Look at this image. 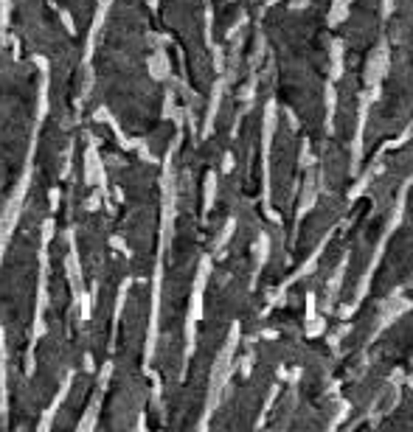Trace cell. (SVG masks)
I'll return each instance as SVG.
<instances>
[{
	"label": "cell",
	"mask_w": 413,
	"mask_h": 432,
	"mask_svg": "<svg viewBox=\"0 0 413 432\" xmlns=\"http://www.w3.org/2000/svg\"><path fill=\"white\" fill-rule=\"evenodd\" d=\"M54 236V219L43 224V253H40V281H37V309H34V331L28 343V365L26 373H34V348L37 340L45 334V306H48V241Z\"/></svg>",
	"instance_id": "obj_1"
},
{
	"label": "cell",
	"mask_w": 413,
	"mask_h": 432,
	"mask_svg": "<svg viewBox=\"0 0 413 432\" xmlns=\"http://www.w3.org/2000/svg\"><path fill=\"white\" fill-rule=\"evenodd\" d=\"M34 149H37V144L31 141V146H28L26 174H23V180L17 183L14 194L9 197V203H6V208H3V214H0V258H3V250H6V244H9V239H11L14 227H17V219H20V214H23V200H26L28 186H31V160H34Z\"/></svg>",
	"instance_id": "obj_2"
},
{
	"label": "cell",
	"mask_w": 413,
	"mask_h": 432,
	"mask_svg": "<svg viewBox=\"0 0 413 432\" xmlns=\"http://www.w3.org/2000/svg\"><path fill=\"white\" fill-rule=\"evenodd\" d=\"M84 183L93 188H98L104 197H107V174H104V163H101V157H98V149L96 144L87 146V152H84Z\"/></svg>",
	"instance_id": "obj_3"
},
{
	"label": "cell",
	"mask_w": 413,
	"mask_h": 432,
	"mask_svg": "<svg viewBox=\"0 0 413 432\" xmlns=\"http://www.w3.org/2000/svg\"><path fill=\"white\" fill-rule=\"evenodd\" d=\"M110 3H113V0H98V6H96V17H93V23H90L87 45H84V62H90V57H93V51H96V40H98V34H101V25H104V17H107Z\"/></svg>",
	"instance_id": "obj_4"
},
{
	"label": "cell",
	"mask_w": 413,
	"mask_h": 432,
	"mask_svg": "<svg viewBox=\"0 0 413 432\" xmlns=\"http://www.w3.org/2000/svg\"><path fill=\"white\" fill-rule=\"evenodd\" d=\"M65 270H68V281H71V289H74V297L82 295V267H79V253H77V244H74V233H71V253L65 258Z\"/></svg>",
	"instance_id": "obj_5"
},
{
	"label": "cell",
	"mask_w": 413,
	"mask_h": 432,
	"mask_svg": "<svg viewBox=\"0 0 413 432\" xmlns=\"http://www.w3.org/2000/svg\"><path fill=\"white\" fill-rule=\"evenodd\" d=\"M71 385H74V373H68V376H65V382H62V390L57 393V399L51 402V407L45 410V416H43V421H40V430H48V427L54 424V416H57V410L62 407V402H65V396L71 393Z\"/></svg>",
	"instance_id": "obj_6"
},
{
	"label": "cell",
	"mask_w": 413,
	"mask_h": 432,
	"mask_svg": "<svg viewBox=\"0 0 413 432\" xmlns=\"http://www.w3.org/2000/svg\"><path fill=\"white\" fill-rule=\"evenodd\" d=\"M9 399H6V331L0 329V419H6Z\"/></svg>",
	"instance_id": "obj_7"
},
{
	"label": "cell",
	"mask_w": 413,
	"mask_h": 432,
	"mask_svg": "<svg viewBox=\"0 0 413 432\" xmlns=\"http://www.w3.org/2000/svg\"><path fill=\"white\" fill-rule=\"evenodd\" d=\"M149 71L155 79H166L169 76V62H166V54L164 51H155L152 59H149Z\"/></svg>",
	"instance_id": "obj_8"
},
{
	"label": "cell",
	"mask_w": 413,
	"mask_h": 432,
	"mask_svg": "<svg viewBox=\"0 0 413 432\" xmlns=\"http://www.w3.org/2000/svg\"><path fill=\"white\" fill-rule=\"evenodd\" d=\"M127 289H130V281H124L121 289H118V300H115V312H113V323L118 326V317H121V309H124V300H127Z\"/></svg>",
	"instance_id": "obj_9"
},
{
	"label": "cell",
	"mask_w": 413,
	"mask_h": 432,
	"mask_svg": "<svg viewBox=\"0 0 413 432\" xmlns=\"http://www.w3.org/2000/svg\"><path fill=\"white\" fill-rule=\"evenodd\" d=\"M62 23H65V31L74 37V34H77V25H74V17H71L68 11H62Z\"/></svg>",
	"instance_id": "obj_10"
},
{
	"label": "cell",
	"mask_w": 413,
	"mask_h": 432,
	"mask_svg": "<svg viewBox=\"0 0 413 432\" xmlns=\"http://www.w3.org/2000/svg\"><path fill=\"white\" fill-rule=\"evenodd\" d=\"M101 197H104V194H101V191L96 188V194H93V197L87 200V211H98V203H101Z\"/></svg>",
	"instance_id": "obj_11"
},
{
	"label": "cell",
	"mask_w": 413,
	"mask_h": 432,
	"mask_svg": "<svg viewBox=\"0 0 413 432\" xmlns=\"http://www.w3.org/2000/svg\"><path fill=\"white\" fill-rule=\"evenodd\" d=\"M60 205V188H51V211H57Z\"/></svg>",
	"instance_id": "obj_12"
},
{
	"label": "cell",
	"mask_w": 413,
	"mask_h": 432,
	"mask_svg": "<svg viewBox=\"0 0 413 432\" xmlns=\"http://www.w3.org/2000/svg\"><path fill=\"white\" fill-rule=\"evenodd\" d=\"M149 6H152V8H155V6H158V0H149Z\"/></svg>",
	"instance_id": "obj_13"
}]
</instances>
